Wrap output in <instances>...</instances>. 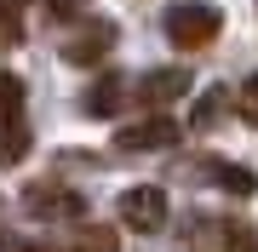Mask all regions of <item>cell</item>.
<instances>
[{
	"label": "cell",
	"instance_id": "obj_6",
	"mask_svg": "<svg viewBox=\"0 0 258 252\" xmlns=\"http://www.w3.org/2000/svg\"><path fill=\"white\" fill-rule=\"evenodd\" d=\"M23 206L35 218H46V224H57V218H81L86 212V201L75 195V189H63V184H29L23 189Z\"/></svg>",
	"mask_w": 258,
	"mask_h": 252
},
{
	"label": "cell",
	"instance_id": "obj_14",
	"mask_svg": "<svg viewBox=\"0 0 258 252\" xmlns=\"http://www.w3.org/2000/svg\"><path fill=\"white\" fill-rule=\"evenodd\" d=\"M0 246H12V235H6V224H0Z\"/></svg>",
	"mask_w": 258,
	"mask_h": 252
},
{
	"label": "cell",
	"instance_id": "obj_16",
	"mask_svg": "<svg viewBox=\"0 0 258 252\" xmlns=\"http://www.w3.org/2000/svg\"><path fill=\"white\" fill-rule=\"evenodd\" d=\"M12 6H23V0H12Z\"/></svg>",
	"mask_w": 258,
	"mask_h": 252
},
{
	"label": "cell",
	"instance_id": "obj_5",
	"mask_svg": "<svg viewBox=\"0 0 258 252\" xmlns=\"http://www.w3.org/2000/svg\"><path fill=\"white\" fill-rule=\"evenodd\" d=\"M172 143H178V121H166L161 109H149V121H126V126H115V149H120V155L172 149Z\"/></svg>",
	"mask_w": 258,
	"mask_h": 252
},
{
	"label": "cell",
	"instance_id": "obj_7",
	"mask_svg": "<svg viewBox=\"0 0 258 252\" xmlns=\"http://www.w3.org/2000/svg\"><path fill=\"white\" fill-rule=\"evenodd\" d=\"M189 92H195L189 69H149V75L138 80V103L144 109H172V103L189 98Z\"/></svg>",
	"mask_w": 258,
	"mask_h": 252
},
{
	"label": "cell",
	"instance_id": "obj_3",
	"mask_svg": "<svg viewBox=\"0 0 258 252\" xmlns=\"http://www.w3.org/2000/svg\"><path fill=\"white\" fill-rule=\"evenodd\" d=\"M115 40H120V29L109 18H86V23H75V35H63V63L92 69V63H103L115 52Z\"/></svg>",
	"mask_w": 258,
	"mask_h": 252
},
{
	"label": "cell",
	"instance_id": "obj_10",
	"mask_svg": "<svg viewBox=\"0 0 258 252\" xmlns=\"http://www.w3.org/2000/svg\"><path fill=\"white\" fill-rule=\"evenodd\" d=\"M224 109H230V92H224V86H207V92L195 98V109H189V126L195 132H212L224 121Z\"/></svg>",
	"mask_w": 258,
	"mask_h": 252
},
{
	"label": "cell",
	"instance_id": "obj_4",
	"mask_svg": "<svg viewBox=\"0 0 258 252\" xmlns=\"http://www.w3.org/2000/svg\"><path fill=\"white\" fill-rule=\"evenodd\" d=\"M115 212H120V224H126V229L155 235V229H166V189H161V184H138V189L120 195Z\"/></svg>",
	"mask_w": 258,
	"mask_h": 252
},
{
	"label": "cell",
	"instance_id": "obj_12",
	"mask_svg": "<svg viewBox=\"0 0 258 252\" xmlns=\"http://www.w3.org/2000/svg\"><path fill=\"white\" fill-rule=\"evenodd\" d=\"M218 241H224V252H258V229L247 224V218H224Z\"/></svg>",
	"mask_w": 258,
	"mask_h": 252
},
{
	"label": "cell",
	"instance_id": "obj_9",
	"mask_svg": "<svg viewBox=\"0 0 258 252\" xmlns=\"http://www.w3.org/2000/svg\"><path fill=\"white\" fill-rule=\"evenodd\" d=\"M120 103H126V75H98L86 86V115H98V121H115Z\"/></svg>",
	"mask_w": 258,
	"mask_h": 252
},
{
	"label": "cell",
	"instance_id": "obj_8",
	"mask_svg": "<svg viewBox=\"0 0 258 252\" xmlns=\"http://www.w3.org/2000/svg\"><path fill=\"white\" fill-rule=\"evenodd\" d=\"M195 166H201V178L218 184L224 195H252V189H258V172H247L241 160H195Z\"/></svg>",
	"mask_w": 258,
	"mask_h": 252
},
{
	"label": "cell",
	"instance_id": "obj_1",
	"mask_svg": "<svg viewBox=\"0 0 258 252\" xmlns=\"http://www.w3.org/2000/svg\"><path fill=\"white\" fill-rule=\"evenodd\" d=\"M161 29H166V40L178 52H201V46H212L224 35V12L207 6V0H184V6H166Z\"/></svg>",
	"mask_w": 258,
	"mask_h": 252
},
{
	"label": "cell",
	"instance_id": "obj_15",
	"mask_svg": "<svg viewBox=\"0 0 258 252\" xmlns=\"http://www.w3.org/2000/svg\"><path fill=\"white\" fill-rule=\"evenodd\" d=\"M23 252H46V246H23Z\"/></svg>",
	"mask_w": 258,
	"mask_h": 252
},
{
	"label": "cell",
	"instance_id": "obj_11",
	"mask_svg": "<svg viewBox=\"0 0 258 252\" xmlns=\"http://www.w3.org/2000/svg\"><path fill=\"white\" fill-rule=\"evenodd\" d=\"M69 252H120V235H115L109 224H75Z\"/></svg>",
	"mask_w": 258,
	"mask_h": 252
},
{
	"label": "cell",
	"instance_id": "obj_13",
	"mask_svg": "<svg viewBox=\"0 0 258 252\" xmlns=\"http://www.w3.org/2000/svg\"><path fill=\"white\" fill-rule=\"evenodd\" d=\"M235 109H241V121L258 126V75H247V86L235 92Z\"/></svg>",
	"mask_w": 258,
	"mask_h": 252
},
{
	"label": "cell",
	"instance_id": "obj_2",
	"mask_svg": "<svg viewBox=\"0 0 258 252\" xmlns=\"http://www.w3.org/2000/svg\"><path fill=\"white\" fill-rule=\"evenodd\" d=\"M29 155V121H23V80L0 69V166H18Z\"/></svg>",
	"mask_w": 258,
	"mask_h": 252
}]
</instances>
